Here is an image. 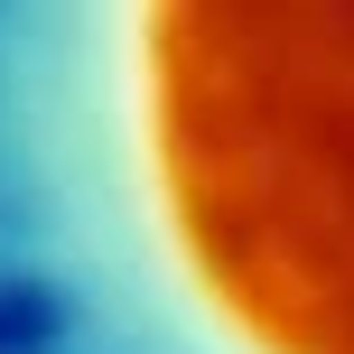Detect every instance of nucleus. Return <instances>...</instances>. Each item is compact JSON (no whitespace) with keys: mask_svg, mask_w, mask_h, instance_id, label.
I'll return each mask as SVG.
<instances>
[{"mask_svg":"<svg viewBox=\"0 0 354 354\" xmlns=\"http://www.w3.org/2000/svg\"><path fill=\"white\" fill-rule=\"evenodd\" d=\"M0 336H10L0 354H19L28 336H47V308H37V299H0Z\"/></svg>","mask_w":354,"mask_h":354,"instance_id":"obj_1","label":"nucleus"}]
</instances>
